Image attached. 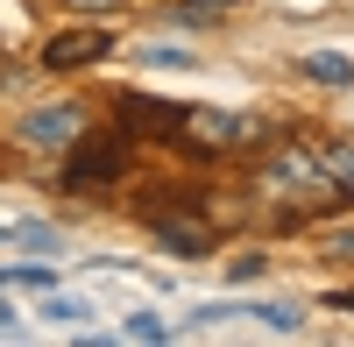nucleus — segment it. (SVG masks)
<instances>
[{
	"label": "nucleus",
	"mask_w": 354,
	"mask_h": 347,
	"mask_svg": "<svg viewBox=\"0 0 354 347\" xmlns=\"http://www.w3.org/2000/svg\"><path fill=\"white\" fill-rule=\"evenodd\" d=\"M156 241L177 248V255H205V248H213V234H205V227H192V220H156Z\"/></svg>",
	"instance_id": "7"
},
{
	"label": "nucleus",
	"mask_w": 354,
	"mask_h": 347,
	"mask_svg": "<svg viewBox=\"0 0 354 347\" xmlns=\"http://www.w3.org/2000/svg\"><path fill=\"white\" fill-rule=\"evenodd\" d=\"M78 135H85V113H78V106H36V113L21 121V142H28V149H71Z\"/></svg>",
	"instance_id": "4"
},
{
	"label": "nucleus",
	"mask_w": 354,
	"mask_h": 347,
	"mask_svg": "<svg viewBox=\"0 0 354 347\" xmlns=\"http://www.w3.org/2000/svg\"><path fill=\"white\" fill-rule=\"evenodd\" d=\"M333 305H340V312H354V291H340V298H333Z\"/></svg>",
	"instance_id": "18"
},
{
	"label": "nucleus",
	"mask_w": 354,
	"mask_h": 347,
	"mask_svg": "<svg viewBox=\"0 0 354 347\" xmlns=\"http://www.w3.org/2000/svg\"><path fill=\"white\" fill-rule=\"evenodd\" d=\"M128 170V135L106 128V135H78L71 142V163H64V185L71 191H93V185H113Z\"/></svg>",
	"instance_id": "2"
},
{
	"label": "nucleus",
	"mask_w": 354,
	"mask_h": 347,
	"mask_svg": "<svg viewBox=\"0 0 354 347\" xmlns=\"http://www.w3.org/2000/svg\"><path fill=\"white\" fill-rule=\"evenodd\" d=\"M333 255H354V234H333Z\"/></svg>",
	"instance_id": "17"
},
{
	"label": "nucleus",
	"mask_w": 354,
	"mask_h": 347,
	"mask_svg": "<svg viewBox=\"0 0 354 347\" xmlns=\"http://www.w3.org/2000/svg\"><path fill=\"white\" fill-rule=\"evenodd\" d=\"M128 340H142V347H156V340H170V326L156 319V312H128Z\"/></svg>",
	"instance_id": "11"
},
{
	"label": "nucleus",
	"mask_w": 354,
	"mask_h": 347,
	"mask_svg": "<svg viewBox=\"0 0 354 347\" xmlns=\"http://www.w3.org/2000/svg\"><path fill=\"white\" fill-rule=\"evenodd\" d=\"M0 333H15V305L8 298H0Z\"/></svg>",
	"instance_id": "16"
},
{
	"label": "nucleus",
	"mask_w": 354,
	"mask_h": 347,
	"mask_svg": "<svg viewBox=\"0 0 354 347\" xmlns=\"http://www.w3.org/2000/svg\"><path fill=\"white\" fill-rule=\"evenodd\" d=\"M15 241H28V248H43V255H57V248H64V241L50 234V227H15Z\"/></svg>",
	"instance_id": "14"
},
{
	"label": "nucleus",
	"mask_w": 354,
	"mask_h": 347,
	"mask_svg": "<svg viewBox=\"0 0 354 347\" xmlns=\"http://www.w3.org/2000/svg\"><path fill=\"white\" fill-rule=\"evenodd\" d=\"M319 163H326V178L340 198H354V142H333V149H319Z\"/></svg>",
	"instance_id": "9"
},
{
	"label": "nucleus",
	"mask_w": 354,
	"mask_h": 347,
	"mask_svg": "<svg viewBox=\"0 0 354 347\" xmlns=\"http://www.w3.org/2000/svg\"><path fill=\"white\" fill-rule=\"evenodd\" d=\"M262 191H277V198H305V206H326L333 178H326V163H319V149H277L270 163H262Z\"/></svg>",
	"instance_id": "1"
},
{
	"label": "nucleus",
	"mask_w": 354,
	"mask_h": 347,
	"mask_svg": "<svg viewBox=\"0 0 354 347\" xmlns=\"http://www.w3.org/2000/svg\"><path fill=\"white\" fill-rule=\"evenodd\" d=\"M234 0H177V21H220Z\"/></svg>",
	"instance_id": "12"
},
{
	"label": "nucleus",
	"mask_w": 354,
	"mask_h": 347,
	"mask_svg": "<svg viewBox=\"0 0 354 347\" xmlns=\"http://www.w3.org/2000/svg\"><path fill=\"white\" fill-rule=\"evenodd\" d=\"M50 283H57L50 263H8L0 270V291H50Z\"/></svg>",
	"instance_id": "8"
},
{
	"label": "nucleus",
	"mask_w": 354,
	"mask_h": 347,
	"mask_svg": "<svg viewBox=\"0 0 354 347\" xmlns=\"http://www.w3.org/2000/svg\"><path fill=\"white\" fill-rule=\"evenodd\" d=\"M305 78H319V85H354V64H347V57H326V50H319V57H305Z\"/></svg>",
	"instance_id": "10"
},
{
	"label": "nucleus",
	"mask_w": 354,
	"mask_h": 347,
	"mask_svg": "<svg viewBox=\"0 0 354 347\" xmlns=\"http://www.w3.org/2000/svg\"><path fill=\"white\" fill-rule=\"evenodd\" d=\"M106 50H113L106 28H64V36L43 43V64H50V71H85V64H100Z\"/></svg>",
	"instance_id": "3"
},
{
	"label": "nucleus",
	"mask_w": 354,
	"mask_h": 347,
	"mask_svg": "<svg viewBox=\"0 0 354 347\" xmlns=\"http://www.w3.org/2000/svg\"><path fill=\"white\" fill-rule=\"evenodd\" d=\"M43 319H57V326H64V319H85V305H78V298H50Z\"/></svg>",
	"instance_id": "15"
},
{
	"label": "nucleus",
	"mask_w": 354,
	"mask_h": 347,
	"mask_svg": "<svg viewBox=\"0 0 354 347\" xmlns=\"http://www.w3.org/2000/svg\"><path fill=\"white\" fill-rule=\"evenodd\" d=\"M170 135L185 128V106H163V100H142V93H121V135Z\"/></svg>",
	"instance_id": "6"
},
{
	"label": "nucleus",
	"mask_w": 354,
	"mask_h": 347,
	"mask_svg": "<svg viewBox=\"0 0 354 347\" xmlns=\"http://www.w3.org/2000/svg\"><path fill=\"white\" fill-rule=\"evenodd\" d=\"M185 135L205 142V149H234V142H262V121H241V113H192L185 106Z\"/></svg>",
	"instance_id": "5"
},
{
	"label": "nucleus",
	"mask_w": 354,
	"mask_h": 347,
	"mask_svg": "<svg viewBox=\"0 0 354 347\" xmlns=\"http://www.w3.org/2000/svg\"><path fill=\"white\" fill-rule=\"evenodd\" d=\"M248 319H262L270 333H298V312H290V305H255Z\"/></svg>",
	"instance_id": "13"
}]
</instances>
